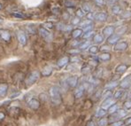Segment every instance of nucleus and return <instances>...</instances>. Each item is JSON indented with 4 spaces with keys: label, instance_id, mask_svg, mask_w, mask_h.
<instances>
[{
    "label": "nucleus",
    "instance_id": "2",
    "mask_svg": "<svg viewBox=\"0 0 131 126\" xmlns=\"http://www.w3.org/2000/svg\"><path fill=\"white\" fill-rule=\"evenodd\" d=\"M39 77H40V73L38 72V71H36V70L32 71V72L28 75V77H27V79H26L27 85H28V86L33 85L38 79H39Z\"/></svg>",
    "mask_w": 131,
    "mask_h": 126
},
{
    "label": "nucleus",
    "instance_id": "30",
    "mask_svg": "<svg viewBox=\"0 0 131 126\" xmlns=\"http://www.w3.org/2000/svg\"><path fill=\"white\" fill-rule=\"evenodd\" d=\"M117 110H118V105H117V104H113V105H112L109 108L108 112H109V114H114L117 112Z\"/></svg>",
    "mask_w": 131,
    "mask_h": 126
},
{
    "label": "nucleus",
    "instance_id": "55",
    "mask_svg": "<svg viewBox=\"0 0 131 126\" xmlns=\"http://www.w3.org/2000/svg\"><path fill=\"white\" fill-rule=\"evenodd\" d=\"M1 8H2V5H0V9H1Z\"/></svg>",
    "mask_w": 131,
    "mask_h": 126
},
{
    "label": "nucleus",
    "instance_id": "27",
    "mask_svg": "<svg viewBox=\"0 0 131 126\" xmlns=\"http://www.w3.org/2000/svg\"><path fill=\"white\" fill-rule=\"evenodd\" d=\"M105 115H106V110L105 108H99L96 113V116H97V117H103Z\"/></svg>",
    "mask_w": 131,
    "mask_h": 126
},
{
    "label": "nucleus",
    "instance_id": "38",
    "mask_svg": "<svg viewBox=\"0 0 131 126\" xmlns=\"http://www.w3.org/2000/svg\"><path fill=\"white\" fill-rule=\"evenodd\" d=\"M12 15L14 16V17H16V18H20V19H24L25 18V15L21 13H12Z\"/></svg>",
    "mask_w": 131,
    "mask_h": 126
},
{
    "label": "nucleus",
    "instance_id": "25",
    "mask_svg": "<svg viewBox=\"0 0 131 126\" xmlns=\"http://www.w3.org/2000/svg\"><path fill=\"white\" fill-rule=\"evenodd\" d=\"M93 41H94V43H96V44H100V43H102L104 41L103 36H102V35H100V34L95 35V36H94V37H93Z\"/></svg>",
    "mask_w": 131,
    "mask_h": 126
},
{
    "label": "nucleus",
    "instance_id": "20",
    "mask_svg": "<svg viewBox=\"0 0 131 126\" xmlns=\"http://www.w3.org/2000/svg\"><path fill=\"white\" fill-rule=\"evenodd\" d=\"M127 115H128V112H127L126 110L118 109L116 113H115V115L113 116H114V117H118V118H122V117H124V116H126Z\"/></svg>",
    "mask_w": 131,
    "mask_h": 126
},
{
    "label": "nucleus",
    "instance_id": "21",
    "mask_svg": "<svg viewBox=\"0 0 131 126\" xmlns=\"http://www.w3.org/2000/svg\"><path fill=\"white\" fill-rule=\"evenodd\" d=\"M83 33V30L81 28H75L72 31V36L74 38H78L79 36H82V34Z\"/></svg>",
    "mask_w": 131,
    "mask_h": 126
},
{
    "label": "nucleus",
    "instance_id": "7",
    "mask_svg": "<svg viewBox=\"0 0 131 126\" xmlns=\"http://www.w3.org/2000/svg\"><path fill=\"white\" fill-rule=\"evenodd\" d=\"M120 85H121V88H123V89L129 88V87L131 86V77H130V75L125 77V78L121 82Z\"/></svg>",
    "mask_w": 131,
    "mask_h": 126
},
{
    "label": "nucleus",
    "instance_id": "12",
    "mask_svg": "<svg viewBox=\"0 0 131 126\" xmlns=\"http://www.w3.org/2000/svg\"><path fill=\"white\" fill-rule=\"evenodd\" d=\"M28 106H29L30 108H32V109H38L40 106V103L39 101H38L36 99H31V100L28 101Z\"/></svg>",
    "mask_w": 131,
    "mask_h": 126
},
{
    "label": "nucleus",
    "instance_id": "22",
    "mask_svg": "<svg viewBox=\"0 0 131 126\" xmlns=\"http://www.w3.org/2000/svg\"><path fill=\"white\" fill-rule=\"evenodd\" d=\"M98 59L100 61H108L110 59H111V54L108 53H103L101 55H99Z\"/></svg>",
    "mask_w": 131,
    "mask_h": 126
},
{
    "label": "nucleus",
    "instance_id": "29",
    "mask_svg": "<svg viewBox=\"0 0 131 126\" xmlns=\"http://www.w3.org/2000/svg\"><path fill=\"white\" fill-rule=\"evenodd\" d=\"M123 94H124V91L119 90V91H117V92L114 93V96H113V98H114V100H119V99L122 98Z\"/></svg>",
    "mask_w": 131,
    "mask_h": 126
},
{
    "label": "nucleus",
    "instance_id": "17",
    "mask_svg": "<svg viewBox=\"0 0 131 126\" xmlns=\"http://www.w3.org/2000/svg\"><path fill=\"white\" fill-rule=\"evenodd\" d=\"M8 90V85L5 84H0V97L5 96Z\"/></svg>",
    "mask_w": 131,
    "mask_h": 126
},
{
    "label": "nucleus",
    "instance_id": "53",
    "mask_svg": "<svg viewBox=\"0 0 131 126\" xmlns=\"http://www.w3.org/2000/svg\"><path fill=\"white\" fill-rule=\"evenodd\" d=\"M4 116H5V115H4L3 114H0V118H3Z\"/></svg>",
    "mask_w": 131,
    "mask_h": 126
},
{
    "label": "nucleus",
    "instance_id": "5",
    "mask_svg": "<svg viewBox=\"0 0 131 126\" xmlns=\"http://www.w3.org/2000/svg\"><path fill=\"white\" fill-rule=\"evenodd\" d=\"M17 37H18L19 42H20V44L21 45H25L27 44V36L21 30H20V31H18V33H17Z\"/></svg>",
    "mask_w": 131,
    "mask_h": 126
},
{
    "label": "nucleus",
    "instance_id": "52",
    "mask_svg": "<svg viewBox=\"0 0 131 126\" xmlns=\"http://www.w3.org/2000/svg\"><path fill=\"white\" fill-rule=\"evenodd\" d=\"M80 61V59H78L77 57H74L71 59V61H73V62H74V61Z\"/></svg>",
    "mask_w": 131,
    "mask_h": 126
},
{
    "label": "nucleus",
    "instance_id": "16",
    "mask_svg": "<svg viewBox=\"0 0 131 126\" xmlns=\"http://www.w3.org/2000/svg\"><path fill=\"white\" fill-rule=\"evenodd\" d=\"M52 73V67L50 66H46L45 67H43V69L42 70V75L43 76H49Z\"/></svg>",
    "mask_w": 131,
    "mask_h": 126
},
{
    "label": "nucleus",
    "instance_id": "11",
    "mask_svg": "<svg viewBox=\"0 0 131 126\" xmlns=\"http://www.w3.org/2000/svg\"><path fill=\"white\" fill-rule=\"evenodd\" d=\"M85 88H84L83 84L80 85V86L78 87V88L76 89V91L74 92V97H75L76 99H79V98H82V96L83 95L84 92H85Z\"/></svg>",
    "mask_w": 131,
    "mask_h": 126
},
{
    "label": "nucleus",
    "instance_id": "47",
    "mask_svg": "<svg viewBox=\"0 0 131 126\" xmlns=\"http://www.w3.org/2000/svg\"><path fill=\"white\" fill-rule=\"evenodd\" d=\"M92 28H93V25H89V26L85 27L84 28V31L85 32H89V31H92Z\"/></svg>",
    "mask_w": 131,
    "mask_h": 126
},
{
    "label": "nucleus",
    "instance_id": "3",
    "mask_svg": "<svg viewBox=\"0 0 131 126\" xmlns=\"http://www.w3.org/2000/svg\"><path fill=\"white\" fill-rule=\"evenodd\" d=\"M39 33H40V35H41V36L44 38V39L46 40V41L51 42V40H52V35H51V33L50 32L49 30H46V28H39Z\"/></svg>",
    "mask_w": 131,
    "mask_h": 126
},
{
    "label": "nucleus",
    "instance_id": "19",
    "mask_svg": "<svg viewBox=\"0 0 131 126\" xmlns=\"http://www.w3.org/2000/svg\"><path fill=\"white\" fill-rule=\"evenodd\" d=\"M57 28L59 30H62V31H68V30H71V26H67L64 23L59 22L57 24Z\"/></svg>",
    "mask_w": 131,
    "mask_h": 126
},
{
    "label": "nucleus",
    "instance_id": "36",
    "mask_svg": "<svg viewBox=\"0 0 131 126\" xmlns=\"http://www.w3.org/2000/svg\"><path fill=\"white\" fill-rule=\"evenodd\" d=\"M131 17V12L130 11H128V12H125L121 14V18L123 19H128V18H130Z\"/></svg>",
    "mask_w": 131,
    "mask_h": 126
},
{
    "label": "nucleus",
    "instance_id": "32",
    "mask_svg": "<svg viewBox=\"0 0 131 126\" xmlns=\"http://www.w3.org/2000/svg\"><path fill=\"white\" fill-rule=\"evenodd\" d=\"M76 15L79 18H82V17L85 16V12L83 11V9L79 8V9H77V11H76Z\"/></svg>",
    "mask_w": 131,
    "mask_h": 126
},
{
    "label": "nucleus",
    "instance_id": "24",
    "mask_svg": "<svg viewBox=\"0 0 131 126\" xmlns=\"http://www.w3.org/2000/svg\"><path fill=\"white\" fill-rule=\"evenodd\" d=\"M119 83L117 82V81H113V82H110L108 83L105 86V88L106 89V90H112V89H113V88H115V87L118 85Z\"/></svg>",
    "mask_w": 131,
    "mask_h": 126
},
{
    "label": "nucleus",
    "instance_id": "37",
    "mask_svg": "<svg viewBox=\"0 0 131 126\" xmlns=\"http://www.w3.org/2000/svg\"><path fill=\"white\" fill-rule=\"evenodd\" d=\"M65 5H66V6H67V7H74V6H75V4H74V2L70 1V0H66V1H65Z\"/></svg>",
    "mask_w": 131,
    "mask_h": 126
},
{
    "label": "nucleus",
    "instance_id": "50",
    "mask_svg": "<svg viewBox=\"0 0 131 126\" xmlns=\"http://www.w3.org/2000/svg\"><path fill=\"white\" fill-rule=\"evenodd\" d=\"M80 53V50H71L69 51V53Z\"/></svg>",
    "mask_w": 131,
    "mask_h": 126
},
{
    "label": "nucleus",
    "instance_id": "13",
    "mask_svg": "<svg viewBox=\"0 0 131 126\" xmlns=\"http://www.w3.org/2000/svg\"><path fill=\"white\" fill-rule=\"evenodd\" d=\"M127 69H128V66L125 65V64H120L115 67V72L117 74H123L126 72Z\"/></svg>",
    "mask_w": 131,
    "mask_h": 126
},
{
    "label": "nucleus",
    "instance_id": "42",
    "mask_svg": "<svg viewBox=\"0 0 131 126\" xmlns=\"http://www.w3.org/2000/svg\"><path fill=\"white\" fill-rule=\"evenodd\" d=\"M116 4V0H105L106 5H114Z\"/></svg>",
    "mask_w": 131,
    "mask_h": 126
},
{
    "label": "nucleus",
    "instance_id": "45",
    "mask_svg": "<svg viewBox=\"0 0 131 126\" xmlns=\"http://www.w3.org/2000/svg\"><path fill=\"white\" fill-rule=\"evenodd\" d=\"M124 106L127 108V109H130L131 108V100H127V101L124 103Z\"/></svg>",
    "mask_w": 131,
    "mask_h": 126
},
{
    "label": "nucleus",
    "instance_id": "1",
    "mask_svg": "<svg viewBox=\"0 0 131 126\" xmlns=\"http://www.w3.org/2000/svg\"><path fill=\"white\" fill-rule=\"evenodd\" d=\"M50 96L53 104L59 105L61 102V93L60 89L58 86H51L50 88Z\"/></svg>",
    "mask_w": 131,
    "mask_h": 126
},
{
    "label": "nucleus",
    "instance_id": "51",
    "mask_svg": "<svg viewBox=\"0 0 131 126\" xmlns=\"http://www.w3.org/2000/svg\"><path fill=\"white\" fill-rule=\"evenodd\" d=\"M87 126H95V123H94L92 121H90V122H88Z\"/></svg>",
    "mask_w": 131,
    "mask_h": 126
},
{
    "label": "nucleus",
    "instance_id": "46",
    "mask_svg": "<svg viewBox=\"0 0 131 126\" xmlns=\"http://www.w3.org/2000/svg\"><path fill=\"white\" fill-rule=\"evenodd\" d=\"M80 23V18L79 17H75V18H74L72 20V24L73 25H77Z\"/></svg>",
    "mask_w": 131,
    "mask_h": 126
},
{
    "label": "nucleus",
    "instance_id": "15",
    "mask_svg": "<svg viewBox=\"0 0 131 126\" xmlns=\"http://www.w3.org/2000/svg\"><path fill=\"white\" fill-rule=\"evenodd\" d=\"M69 61H70V59H69L68 57H63L61 58L60 60H59L57 62V65L59 67H63L64 66L67 65V63L69 62Z\"/></svg>",
    "mask_w": 131,
    "mask_h": 126
},
{
    "label": "nucleus",
    "instance_id": "41",
    "mask_svg": "<svg viewBox=\"0 0 131 126\" xmlns=\"http://www.w3.org/2000/svg\"><path fill=\"white\" fill-rule=\"evenodd\" d=\"M124 124V122L123 121H117V122H114V123H111V126H121Z\"/></svg>",
    "mask_w": 131,
    "mask_h": 126
},
{
    "label": "nucleus",
    "instance_id": "54",
    "mask_svg": "<svg viewBox=\"0 0 131 126\" xmlns=\"http://www.w3.org/2000/svg\"><path fill=\"white\" fill-rule=\"evenodd\" d=\"M129 99L131 100V92H130V94H129Z\"/></svg>",
    "mask_w": 131,
    "mask_h": 126
},
{
    "label": "nucleus",
    "instance_id": "10",
    "mask_svg": "<svg viewBox=\"0 0 131 126\" xmlns=\"http://www.w3.org/2000/svg\"><path fill=\"white\" fill-rule=\"evenodd\" d=\"M115 31V28L113 26H107L103 30V34L106 36H111L112 35H113V33Z\"/></svg>",
    "mask_w": 131,
    "mask_h": 126
},
{
    "label": "nucleus",
    "instance_id": "23",
    "mask_svg": "<svg viewBox=\"0 0 131 126\" xmlns=\"http://www.w3.org/2000/svg\"><path fill=\"white\" fill-rule=\"evenodd\" d=\"M112 13L115 15H118V14H121V8L120 5H114L113 7H112Z\"/></svg>",
    "mask_w": 131,
    "mask_h": 126
},
{
    "label": "nucleus",
    "instance_id": "56",
    "mask_svg": "<svg viewBox=\"0 0 131 126\" xmlns=\"http://www.w3.org/2000/svg\"><path fill=\"white\" fill-rule=\"evenodd\" d=\"M130 77H131V75H130Z\"/></svg>",
    "mask_w": 131,
    "mask_h": 126
},
{
    "label": "nucleus",
    "instance_id": "4",
    "mask_svg": "<svg viewBox=\"0 0 131 126\" xmlns=\"http://www.w3.org/2000/svg\"><path fill=\"white\" fill-rule=\"evenodd\" d=\"M78 77L74 75V76H70L66 80V84L70 88H74V87L77 86L78 84Z\"/></svg>",
    "mask_w": 131,
    "mask_h": 126
},
{
    "label": "nucleus",
    "instance_id": "6",
    "mask_svg": "<svg viewBox=\"0 0 131 126\" xmlns=\"http://www.w3.org/2000/svg\"><path fill=\"white\" fill-rule=\"evenodd\" d=\"M94 19L97 20L98 21H105L107 20V14L105 13H103V12H100V13H94Z\"/></svg>",
    "mask_w": 131,
    "mask_h": 126
},
{
    "label": "nucleus",
    "instance_id": "33",
    "mask_svg": "<svg viewBox=\"0 0 131 126\" xmlns=\"http://www.w3.org/2000/svg\"><path fill=\"white\" fill-rule=\"evenodd\" d=\"M89 51H90V53L96 54L98 52V47L97 45H91L90 48H89Z\"/></svg>",
    "mask_w": 131,
    "mask_h": 126
},
{
    "label": "nucleus",
    "instance_id": "43",
    "mask_svg": "<svg viewBox=\"0 0 131 126\" xmlns=\"http://www.w3.org/2000/svg\"><path fill=\"white\" fill-rule=\"evenodd\" d=\"M94 34L93 30L92 31H89V32H86L85 34L83 35V38H90V36H92V35Z\"/></svg>",
    "mask_w": 131,
    "mask_h": 126
},
{
    "label": "nucleus",
    "instance_id": "26",
    "mask_svg": "<svg viewBox=\"0 0 131 126\" xmlns=\"http://www.w3.org/2000/svg\"><path fill=\"white\" fill-rule=\"evenodd\" d=\"M112 94H113V93H112V91L111 90H106V91H105L103 93H102L101 98L104 99V100H106V99L111 98Z\"/></svg>",
    "mask_w": 131,
    "mask_h": 126
},
{
    "label": "nucleus",
    "instance_id": "35",
    "mask_svg": "<svg viewBox=\"0 0 131 126\" xmlns=\"http://www.w3.org/2000/svg\"><path fill=\"white\" fill-rule=\"evenodd\" d=\"M107 123H108L107 119L103 118V117H102V119H100V121L98 122V125L99 126H107Z\"/></svg>",
    "mask_w": 131,
    "mask_h": 126
},
{
    "label": "nucleus",
    "instance_id": "44",
    "mask_svg": "<svg viewBox=\"0 0 131 126\" xmlns=\"http://www.w3.org/2000/svg\"><path fill=\"white\" fill-rule=\"evenodd\" d=\"M92 24V22H91V21L90 20H87V21H83V22L82 23V27H87V26H89V25H91Z\"/></svg>",
    "mask_w": 131,
    "mask_h": 126
},
{
    "label": "nucleus",
    "instance_id": "48",
    "mask_svg": "<svg viewBox=\"0 0 131 126\" xmlns=\"http://www.w3.org/2000/svg\"><path fill=\"white\" fill-rule=\"evenodd\" d=\"M110 47H108L107 45H103L101 47V51H109Z\"/></svg>",
    "mask_w": 131,
    "mask_h": 126
},
{
    "label": "nucleus",
    "instance_id": "40",
    "mask_svg": "<svg viewBox=\"0 0 131 126\" xmlns=\"http://www.w3.org/2000/svg\"><path fill=\"white\" fill-rule=\"evenodd\" d=\"M44 28H51L53 27V24L51 22H45L43 24Z\"/></svg>",
    "mask_w": 131,
    "mask_h": 126
},
{
    "label": "nucleus",
    "instance_id": "9",
    "mask_svg": "<svg viewBox=\"0 0 131 126\" xmlns=\"http://www.w3.org/2000/svg\"><path fill=\"white\" fill-rule=\"evenodd\" d=\"M128 48V44L126 42H121V43H117L114 46V50L115 51H119V52H122L127 50Z\"/></svg>",
    "mask_w": 131,
    "mask_h": 126
},
{
    "label": "nucleus",
    "instance_id": "49",
    "mask_svg": "<svg viewBox=\"0 0 131 126\" xmlns=\"http://www.w3.org/2000/svg\"><path fill=\"white\" fill-rule=\"evenodd\" d=\"M125 123H126L127 125H129V124H131V117H128V119L125 121Z\"/></svg>",
    "mask_w": 131,
    "mask_h": 126
},
{
    "label": "nucleus",
    "instance_id": "31",
    "mask_svg": "<svg viewBox=\"0 0 131 126\" xmlns=\"http://www.w3.org/2000/svg\"><path fill=\"white\" fill-rule=\"evenodd\" d=\"M82 9L86 13H90L91 12V6H90V5L89 3H84L83 5H82Z\"/></svg>",
    "mask_w": 131,
    "mask_h": 126
},
{
    "label": "nucleus",
    "instance_id": "18",
    "mask_svg": "<svg viewBox=\"0 0 131 126\" xmlns=\"http://www.w3.org/2000/svg\"><path fill=\"white\" fill-rule=\"evenodd\" d=\"M0 34H1V37L3 38L5 41L7 42L11 39V34L7 31V30H1V31H0Z\"/></svg>",
    "mask_w": 131,
    "mask_h": 126
},
{
    "label": "nucleus",
    "instance_id": "34",
    "mask_svg": "<svg viewBox=\"0 0 131 126\" xmlns=\"http://www.w3.org/2000/svg\"><path fill=\"white\" fill-rule=\"evenodd\" d=\"M82 73L84 74V75H87L90 72V67H89V66H83V67H82Z\"/></svg>",
    "mask_w": 131,
    "mask_h": 126
},
{
    "label": "nucleus",
    "instance_id": "14",
    "mask_svg": "<svg viewBox=\"0 0 131 126\" xmlns=\"http://www.w3.org/2000/svg\"><path fill=\"white\" fill-rule=\"evenodd\" d=\"M114 104V100L113 99H112V97L111 98H109V99H106V100H104V102L102 103V108H110L112 105H113Z\"/></svg>",
    "mask_w": 131,
    "mask_h": 126
},
{
    "label": "nucleus",
    "instance_id": "28",
    "mask_svg": "<svg viewBox=\"0 0 131 126\" xmlns=\"http://www.w3.org/2000/svg\"><path fill=\"white\" fill-rule=\"evenodd\" d=\"M90 41H86V42H83L79 45V48L80 50H85L86 48H90Z\"/></svg>",
    "mask_w": 131,
    "mask_h": 126
},
{
    "label": "nucleus",
    "instance_id": "39",
    "mask_svg": "<svg viewBox=\"0 0 131 126\" xmlns=\"http://www.w3.org/2000/svg\"><path fill=\"white\" fill-rule=\"evenodd\" d=\"M94 1L98 6H103L104 5H105V0H94Z\"/></svg>",
    "mask_w": 131,
    "mask_h": 126
},
{
    "label": "nucleus",
    "instance_id": "8",
    "mask_svg": "<svg viewBox=\"0 0 131 126\" xmlns=\"http://www.w3.org/2000/svg\"><path fill=\"white\" fill-rule=\"evenodd\" d=\"M120 39H121V35L113 34L108 37V39H107V43H108L109 44H116Z\"/></svg>",
    "mask_w": 131,
    "mask_h": 126
}]
</instances>
